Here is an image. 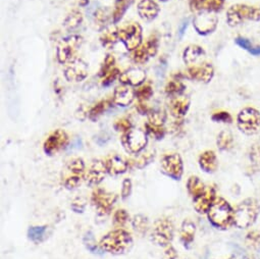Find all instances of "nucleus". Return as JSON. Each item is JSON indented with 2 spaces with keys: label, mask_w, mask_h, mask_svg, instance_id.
<instances>
[{
  "label": "nucleus",
  "mask_w": 260,
  "mask_h": 259,
  "mask_svg": "<svg viewBox=\"0 0 260 259\" xmlns=\"http://www.w3.org/2000/svg\"><path fill=\"white\" fill-rule=\"evenodd\" d=\"M218 25L217 16L210 12L197 13L193 18V27L200 36H208L212 34Z\"/></svg>",
  "instance_id": "14"
},
{
  "label": "nucleus",
  "mask_w": 260,
  "mask_h": 259,
  "mask_svg": "<svg viewBox=\"0 0 260 259\" xmlns=\"http://www.w3.org/2000/svg\"><path fill=\"white\" fill-rule=\"evenodd\" d=\"M174 235L175 226L173 221L169 218H158L151 230L150 240L157 246L167 247L173 242Z\"/></svg>",
  "instance_id": "10"
},
{
  "label": "nucleus",
  "mask_w": 260,
  "mask_h": 259,
  "mask_svg": "<svg viewBox=\"0 0 260 259\" xmlns=\"http://www.w3.org/2000/svg\"><path fill=\"white\" fill-rule=\"evenodd\" d=\"M235 43L242 49L246 50L253 56H260V45L253 44L248 38L238 36L235 38Z\"/></svg>",
  "instance_id": "34"
},
{
  "label": "nucleus",
  "mask_w": 260,
  "mask_h": 259,
  "mask_svg": "<svg viewBox=\"0 0 260 259\" xmlns=\"http://www.w3.org/2000/svg\"><path fill=\"white\" fill-rule=\"evenodd\" d=\"M136 98L139 102H147L153 96V89L150 84H143L135 89Z\"/></svg>",
  "instance_id": "40"
},
{
  "label": "nucleus",
  "mask_w": 260,
  "mask_h": 259,
  "mask_svg": "<svg viewBox=\"0 0 260 259\" xmlns=\"http://www.w3.org/2000/svg\"><path fill=\"white\" fill-rule=\"evenodd\" d=\"M118 39L127 51H134L143 43V29L138 23H129L118 29Z\"/></svg>",
  "instance_id": "9"
},
{
  "label": "nucleus",
  "mask_w": 260,
  "mask_h": 259,
  "mask_svg": "<svg viewBox=\"0 0 260 259\" xmlns=\"http://www.w3.org/2000/svg\"><path fill=\"white\" fill-rule=\"evenodd\" d=\"M235 141L234 136L230 131L223 130L221 131L216 138V146L220 151H231L234 148Z\"/></svg>",
  "instance_id": "32"
},
{
  "label": "nucleus",
  "mask_w": 260,
  "mask_h": 259,
  "mask_svg": "<svg viewBox=\"0 0 260 259\" xmlns=\"http://www.w3.org/2000/svg\"><path fill=\"white\" fill-rule=\"evenodd\" d=\"M160 12V8L155 0H140L137 6L139 17L147 23L154 21Z\"/></svg>",
  "instance_id": "23"
},
{
  "label": "nucleus",
  "mask_w": 260,
  "mask_h": 259,
  "mask_svg": "<svg viewBox=\"0 0 260 259\" xmlns=\"http://www.w3.org/2000/svg\"><path fill=\"white\" fill-rule=\"evenodd\" d=\"M211 119L214 122H221V123H232L233 122V116L228 111L214 112L211 115Z\"/></svg>",
  "instance_id": "49"
},
{
  "label": "nucleus",
  "mask_w": 260,
  "mask_h": 259,
  "mask_svg": "<svg viewBox=\"0 0 260 259\" xmlns=\"http://www.w3.org/2000/svg\"><path fill=\"white\" fill-rule=\"evenodd\" d=\"M136 109L142 115H148L152 111V109L146 104V102H139L136 106Z\"/></svg>",
  "instance_id": "57"
},
{
  "label": "nucleus",
  "mask_w": 260,
  "mask_h": 259,
  "mask_svg": "<svg viewBox=\"0 0 260 259\" xmlns=\"http://www.w3.org/2000/svg\"><path fill=\"white\" fill-rule=\"evenodd\" d=\"M133 237L127 231L116 229L105 234L99 241V246L103 252L112 255H122L133 247Z\"/></svg>",
  "instance_id": "1"
},
{
  "label": "nucleus",
  "mask_w": 260,
  "mask_h": 259,
  "mask_svg": "<svg viewBox=\"0 0 260 259\" xmlns=\"http://www.w3.org/2000/svg\"><path fill=\"white\" fill-rule=\"evenodd\" d=\"M191 105V99L185 95H179L171 99L169 108L170 113L175 119H183L188 113Z\"/></svg>",
  "instance_id": "22"
},
{
  "label": "nucleus",
  "mask_w": 260,
  "mask_h": 259,
  "mask_svg": "<svg viewBox=\"0 0 260 259\" xmlns=\"http://www.w3.org/2000/svg\"><path fill=\"white\" fill-rule=\"evenodd\" d=\"M216 196V189L213 186H208L205 192L199 196L197 199L193 200V206L197 213L199 214H207L208 210L214 203Z\"/></svg>",
  "instance_id": "20"
},
{
  "label": "nucleus",
  "mask_w": 260,
  "mask_h": 259,
  "mask_svg": "<svg viewBox=\"0 0 260 259\" xmlns=\"http://www.w3.org/2000/svg\"><path fill=\"white\" fill-rule=\"evenodd\" d=\"M209 223L219 231H226L234 225V208L222 197H217L207 212Z\"/></svg>",
  "instance_id": "2"
},
{
  "label": "nucleus",
  "mask_w": 260,
  "mask_h": 259,
  "mask_svg": "<svg viewBox=\"0 0 260 259\" xmlns=\"http://www.w3.org/2000/svg\"><path fill=\"white\" fill-rule=\"evenodd\" d=\"M82 22H83L82 13L79 11H73L67 16L66 20L63 21V27L68 31H73L77 29L82 24Z\"/></svg>",
  "instance_id": "37"
},
{
  "label": "nucleus",
  "mask_w": 260,
  "mask_h": 259,
  "mask_svg": "<svg viewBox=\"0 0 260 259\" xmlns=\"http://www.w3.org/2000/svg\"><path fill=\"white\" fill-rule=\"evenodd\" d=\"M83 37L77 34L69 35L62 38L56 47V59L61 64H68L74 60L78 51L83 45Z\"/></svg>",
  "instance_id": "7"
},
{
  "label": "nucleus",
  "mask_w": 260,
  "mask_h": 259,
  "mask_svg": "<svg viewBox=\"0 0 260 259\" xmlns=\"http://www.w3.org/2000/svg\"><path fill=\"white\" fill-rule=\"evenodd\" d=\"M167 113L162 110H152L147 115L145 122V132L148 136L159 141L162 140L167 134Z\"/></svg>",
  "instance_id": "11"
},
{
  "label": "nucleus",
  "mask_w": 260,
  "mask_h": 259,
  "mask_svg": "<svg viewBox=\"0 0 260 259\" xmlns=\"http://www.w3.org/2000/svg\"><path fill=\"white\" fill-rule=\"evenodd\" d=\"M117 201V195L108 192L101 188H96L91 195V203L96 209L97 213L101 216H105L110 213L114 204Z\"/></svg>",
  "instance_id": "12"
},
{
  "label": "nucleus",
  "mask_w": 260,
  "mask_h": 259,
  "mask_svg": "<svg viewBox=\"0 0 260 259\" xmlns=\"http://www.w3.org/2000/svg\"><path fill=\"white\" fill-rule=\"evenodd\" d=\"M86 205H87V201L84 197H76L73 199L72 203H71V208L74 212L76 213H83L86 209Z\"/></svg>",
  "instance_id": "50"
},
{
  "label": "nucleus",
  "mask_w": 260,
  "mask_h": 259,
  "mask_svg": "<svg viewBox=\"0 0 260 259\" xmlns=\"http://www.w3.org/2000/svg\"><path fill=\"white\" fill-rule=\"evenodd\" d=\"M132 225H133V229L136 231V233L144 236L149 231L148 217L143 214H136L132 218Z\"/></svg>",
  "instance_id": "36"
},
{
  "label": "nucleus",
  "mask_w": 260,
  "mask_h": 259,
  "mask_svg": "<svg viewBox=\"0 0 260 259\" xmlns=\"http://www.w3.org/2000/svg\"><path fill=\"white\" fill-rule=\"evenodd\" d=\"M88 4H89V0H80V3H79L80 7H86V6H88Z\"/></svg>",
  "instance_id": "59"
},
{
  "label": "nucleus",
  "mask_w": 260,
  "mask_h": 259,
  "mask_svg": "<svg viewBox=\"0 0 260 259\" xmlns=\"http://www.w3.org/2000/svg\"><path fill=\"white\" fill-rule=\"evenodd\" d=\"M119 83L131 87H139L146 81V72L140 68H129L120 74Z\"/></svg>",
  "instance_id": "19"
},
{
  "label": "nucleus",
  "mask_w": 260,
  "mask_h": 259,
  "mask_svg": "<svg viewBox=\"0 0 260 259\" xmlns=\"http://www.w3.org/2000/svg\"><path fill=\"white\" fill-rule=\"evenodd\" d=\"M120 142L126 153L139 155L148 144V135L143 130L133 127L131 131L122 134Z\"/></svg>",
  "instance_id": "8"
},
{
  "label": "nucleus",
  "mask_w": 260,
  "mask_h": 259,
  "mask_svg": "<svg viewBox=\"0 0 260 259\" xmlns=\"http://www.w3.org/2000/svg\"><path fill=\"white\" fill-rule=\"evenodd\" d=\"M115 57L112 54H107L103 60V63L101 64V69L99 72V76L102 79L105 75L110 73L112 70L115 69Z\"/></svg>",
  "instance_id": "44"
},
{
  "label": "nucleus",
  "mask_w": 260,
  "mask_h": 259,
  "mask_svg": "<svg viewBox=\"0 0 260 259\" xmlns=\"http://www.w3.org/2000/svg\"><path fill=\"white\" fill-rule=\"evenodd\" d=\"M132 58H133V60H134L135 63L144 64V63H146V62L150 59V56H149V54L147 53V51L145 50L144 46L141 45V46L138 47L136 50L132 51Z\"/></svg>",
  "instance_id": "46"
},
{
  "label": "nucleus",
  "mask_w": 260,
  "mask_h": 259,
  "mask_svg": "<svg viewBox=\"0 0 260 259\" xmlns=\"http://www.w3.org/2000/svg\"><path fill=\"white\" fill-rule=\"evenodd\" d=\"M134 4V0H115L114 2V9L111 14V19L113 24H117L123 18L126 11L132 7Z\"/></svg>",
  "instance_id": "30"
},
{
  "label": "nucleus",
  "mask_w": 260,
  "mask_h": 259,
  "mask_svg": "<svg viewBox=\"0 0 260 259\" xmlns=\"http://www.w3.org/2000/svg\"><path fill=\"white\" fill-rule=\"evenodd\" d=\"M132 192H133V183H132L131 179L126 178L122 181V184H121V191H120L121 199H123V200L127 199L129 196L132 195Z\"/></svg>",
  "instance_id": "52"
},
{
  "label": "nucleus",
  "mask_w": 260,
  "mask_h": 259,
  "mask_svg": "<svg viewBox=\"0 0 260 259\" xmlns=\"http://www.w3.org/2000/svg\"><path fill=\"white\" fill-rule=\"evenodd\" d=\"M206 54L205 50L203 47L196 45V44H191L187 46L184 51H183V61L188 66H193L196 64V62L204 57Z\"/></svg>",
  "instance_id": "27"
},
{
  "label": "nucleus",
  "mask_w": 260,
  "mask_h": 259,
  "mask_svg": "<svg viewBox=\"0 0 260 259\" xmlns=\"http://www.w3.org/2000/svg\"><path fill=\"white\" fill-rule=\"evenodd\" d=\"M208 0H190L189 2V6L190 9L193 13H200V12H204L205 6L207 4Z\"/></svg>",
  "instance_id": "54"
},
{
  "label": "nucleus",
  "mask_w": 260,
  "mask_h": 259,
  "mask_svg": "<svg viewBox=\"0 0 260 259\" xmlns=\"http://www.w3.org/2000/svg\"><path fill=\"white\" fill-rule=\"evenodd\" d=\"M159 2H161V3H169V2H171V0H159Z\"/></svg>",
  "instance_id": "60"
},
{
  "label": "nucleus",
  "mask_w": 260,
  "mask_h": 259,
  "mask_svg": "<svg viewBox=\"0 0 260 259\" xmlns=\"http://www.w3.org/2000/svg\"><path fill=\"white\" fill-rule=\"evenodd\" d=\"M245 21L260 22V7L237 4L229 8L226 12V24L231 28L238 27Z\"/></svg>",
  "instance_id": "4"
},
{
  "label": "nucleus",
  "mask_w": 260,
  "mask_h": 259,
  "mask_svg": "<svg viewBox=\"0 0 260 259\" xmlns=\"http://www.w3.org/2000/svg\"><path fill=\"white\" fill-rule=\"evenodd\" d=\"M135 98H136V93L133 87L126 86V85H120L114 89L112 101H113V104L117 106L126 107L133 103Z\"/></svg>",
  "instance_id": "21"
},
{
  "label": "nucleus",
  "mask_w": 260,
  "mask_h": 259,
  "mask_svg": "<svg viewBox=\"0 0 260 259\" xmlns=\"http://www.w3.org/2000/svg\"><path fill=\"white\" fill-rule=\"evenodd\" d=\"M105 166L107 169V174L111 177L120 176L128 170V163L118 155L109 156L105 160Z\"/></svg>",
  "instance_id": "25"
},
{
  "label": "nucleus",
  "mask_w": 260,
  "mask_h": 259,
  "mask_svg": "<svg viewBox=\"0 0 260 259\" xmlns=\"http://www.w3.org/2000/svg\"><path fill=\"white\" fill-rule=\"evenodd\" d=\"M113 126H114L115 131L124 134L128 131H131V130L133 128V122L127 117H122V118L117 119Z\"/></svg>",
  "instance_id": "47"
},
{
  "label": "nucleus",
  "mask_w": 260,
  "mask_h": 259,
  "mask_svg": "<svg viewBox=\"0 0 260 259\" xmlns=\"http://www.w3.org/2000/svg\"><path fill=\"white\" fill-rule=\"evenodd\" d=\"M47 225H33L28 230V238L35 244L43 242L47 234Z\"/></svg>",
  "instance_id": "35"
},
{
  "label": "nucleus",
  "mask_w": 260,
  "mask_h": 259,
  "mask_svg": "<svg viewBox=\"0 0 260 259\" xmlns=\"http://www.w3.org/2000/svg\"><path fill=\"white\" fill-rule=\"evenodd\" d=\"M245 244L250 250L257 251L260 249V232L257 230H251L245 237Z\"/></svg>",
  "instance_id": "39"
},
{
  "label": "nucleus",
  "mask_w": 260,
  "mask_h": 259,
  "mask_svg": "<svg viewBox=\"0 0 260 259\" xmlns=\"http://www.w3.org/2000/svg\"><path fill=\"white\" fill-rule=\"evenodd\" d=\"M129 219V215L125 209H117L113 214V223L116 226H123Z\"/></svg>",
  "instance_id": "48"
},
{
  "label": "nucleus",
  "mask_w": 260,
  "mask_h": 259,
  "mask_svg": "<svg viewBox=\"0 0 260 259\" xmlns=\"http://www.w3.org/2000/svg\"><path fill=\"white\" fill-rule=\"evenodd\" d=\"M165 251L162 254V259H177L178 258V251L173 245H169L165 247Z\"/></svg>",
  "instance_id": "55"
},
{
  "label": "nucleus",
  "mask_w": 260,
  "mask_h": 259,
  "mask_svg": "<svg viewBox=\"0 0 260 259\" xmlns=\"http://www.w3.org/2000/svg\"><path fill=\"white\" fill-rule=\"evenodd\" d=\"M186 188L192 200H195L205 192L207 186H205V184L200 180V178L196 176H191L187 181Z\"/></svg>",
  "instance_id": "29"
},
{
  "label": "nucleus",
  "mask_w": 260,
  "mask_h": 259,
  "mask_svg": "<svg viewBox=\"0 0 260 259\" xmlns=\"http://www.w3.org/2000/svg\"><path fill=\"white\" fill-rule=\"evenodd\" d=\"M185 77L199 83L208 84L214 77V68L210 62H202L188 67L185 72Z\"/></svg>",
  "instance_id": "17"
},
{
  "label": "nucleus",
  "mask_w": 260,
  "mask_h": 259,
  "mask_svg": "<svg viewBox=\"0 0 260 259\" xmlns=\"http://www.w3.org/2000/svg\"><path fill=\"white\" fill-rule=\"evenodd\" d=\"M249 160L253 171H260V144H254L249 150Z\"/></svg>",
  "instance_id": "41"
},
{
  "label": "nucleus",
  "mask_w": 260,
  "mask_h": 259,
  "mask_svg": "<svg viewBox=\"0 0 260 259\" xmlns=\"http://www.w3.org/2000/svg\"><path fill=\"white\" fill-rule=\"evenodd\" d=\"M196 224L191 219H185L180 229V240L185 248H190L195 240Z\"/></svg>",
  "instance_id": "26"
},
{
  "label": "nucleus",
  "mask_w": 260,
  "mask_h": 259,
  "mask_svg": "<svg viewBox=\"0 0 260 259\" xmlns=\"http://www.w3.org/2000/svg\"><path fill=\"white\" fill-rule=\"evenodd\" d=\"M120 76V72L117 68H115L114 70H112L110 73H108L107 75H105L102 80H101V85L103 87H108L110 86L111 84H113V82L118 79Z\"/></svg>",
  "instance_id": "53"
},
{
  "label": "nucleus",
  "mask_w": 260,
  "mask_h": 259,
  "mask_svg": "<svg viewBox=\"0 0 260 259\" xmlns=\"http://www.w3.org/2000/svg\"><path fill=\"white\" fill-rule=\"evenodd\" d=\"M220 259H255L252 255L244 252V251H236L232 255H230L226 258H220Z\"/></svg>",
  "instance_id": "56"
},
{
  "label": "nucleus",
  "mask_w": 260,
  "mask_h": 259,
  "mask_svg": "<svg viewBox=\"0 0 260 259\" xmlns=\"http://www.w3.org/2000/svg\"><path fill=\"white\" fill-rule=\"evenodd\" d=\"M260 214V203L256 198L248 197L234 208V226L240 230L251 228Z\"/></svg>",
  "instance_id": "3"
},
{
  "label": "nucleus",
  "mask_w": 260,
  "mask_h": 259,
  "mask_svg": "<svg viewBox=\"0 0 260 259\" xmlns=\"http://www.w3.org/2000/svg\"><path fill=\"white\" fill-rule=\"evenodd\" d=\"M188 24H189V20L187 19V20H184L183 23L180 25V27H179V36H180V38H183V36H184V34H185V32L188 28Z\"/></svg>",
  "instance_id": "58"
},
{
  "label": "nucleus",
  "mask_w": 260,
  "mask_h": 259,
  "mask_svg": "<svg viewBox=\"0 0 260 259\" xmlns=\"http://www.w3.org/2000/svg\"><path fill=\"white\" fill-rule=\"evenodd\" d=\"M155 158V150H149L146 152H142L139 155H137L136 159H134V166L139 169L142 170L144 168H146L147 166H149Z\"/></svg>",
  "instance_id": "38"
},
{
  "label": "nucleus",
  "mask_w": 260,
  "mask_h": 259,
  "mask_svg": "<svg viewBox=\"0 0 260 259\" xmlns=\"http://www.w3.org/2000/svg\"><path fill=\"white\" fill-rule=\"evenodd\" d=\"M237 126L246 136H254L260 132V111L248 106L241 109L237 115Z\"/></svg>",
  "instance_id": "6"
},
{
  "label": "nucleus",
  "mask_w": 260,
  "mask_h": 259,
  "mask_svg": "<svg viewBox=\"0 0 260 259\" xmlns=\"http://www.w3.org/2000/svg\"><path fill=\"white\" fill-rule=\"evenodd\" d=\"M70 142V138L68 133L64 130L57 128L53 131L44 141L43 150L46 155L52 156L59 152L60 150L64 149Z\"/></svg>",
  "instance_id": "15"
},
{
  "label": "nucleus",
  "mask_w": 260,
  "mask_h": 259,
  "mask_svg": "<svg viewBox=\"0 0 260 259\" xmlns=\"http://www.w3.org/2000/svg\"><path fill=\"white\" fill-rule=\"evenodd\" d=\"M88 63L79 57H76L74 60L69 62L63 72L66 80L72 83H80L84 81L88 77Z\"/></svg>",
  "instance_id": "16"
},
{
  "label": "nucleus",
  "mask_w": 260,
  "mask_h": 259,
  "mask_svg": "<svg viewBox=\"0 0 260 259\" xmlns=\"http://www.w3.org/2000/svg\"><path fill=\"white\" fill-rule=\"evenodd\" d=\"M113 103L112 99L111 100H100L96 104H94L88 111V118L92 121H96L105 111L108 110V108L111 106Z\"/></svg>",
  "instance_id": "31"
},
{
  "label": "nucleus",
  "mask_w": 260,
  "mask_h": 259,
  "mask_svg": "<svg viewBox=\"0 0 260 259\" xmlns=\"http://www.w3.org/2000/svg\"><path fill=\"white\" fill-rule=\"evenodd\" d=\"M107 174L105 161L96 159L94 160L85 176V181L89 186H98L103 182Z\"/></svg>",
  "instance_id": "18"
},
{
  "label": "nucleus",
  "mask_w": 260,
  "mask_h": 259,
  "mask_svg": "<svg viewBox=\"0 0 260 259\" xmlns=\"http://www.w3.org/2000/svg\"><path fill=\"white\" fill-rule=\"evenodd\" d=\"M224 6V0H208L204 12H210V13H218L222 10Z\"/></svg>",
  "instance_id": "51"
},
{
  "label": "nucleus",
  "mask_w": 260,
  "mask_h": 259,
  "mask_svg": "<svg viewBox=\"0 0 260 259\" xmlns=\"http://www.w3.org/2000/svg\"><path fill=\"white\" fill-rule=\"evenodd\" d=\"M85 161L80 157L74 158L61 172V184L68 190L77 189L85 180Z\"/></svg>",
  "instance_id": "5"
},
{
  "label": "nucleus",
  "mask_w": 260,
  "mask_h": 259,
  "mask_svg": "<svg viewBox=\"0 0 260 259\" xmlns=\"http://www.w3.org/2000/svg\"><path fill=\"white\" fill-rule=\"evenodd\" d=\"M161 172L174 181H180L184 175V163L179 153L165 154L160 159Z\"/></svg>",
  "instance_id": "13"
},
{
  "label": "nucleus",
  "mask_w": 260,
  "mask_h": 259,
  "mask_svg": "<svg viewBox=\"0 0 260 259\" xmlns=\"http://www.w3.org/2000/svg\"><path fill=\"white\" fill-rule=\"evenodd\" d=\"M118 41V28H116L115 24L107 26L105 29H103L102 34L100 36V42L104 48L110 49Z\"/></svg>",
  "instance_id": "28"
},
{
  "label": "nucleus",
  "mask_w": 260,
  "mask_h": 259,
  "mask_svg": "<svg viewBox=\"0 0 260 259\" xmlns=\"http://www.w3.org/2000/svg\"><path fill=\"white\" fill-rule=\"evenodd\" d=\"M94 23L98 29H105L108 23V14L103 9H98L94 13Z\"/></svg>",
  "instance_id": "45"
},
{
  "label": "nucleus",
  "mask_w": 260,
  "mask_h": 259,
  "mask_svg": "<svg viewBox=\"0 0 260 259\" xmlns=\"http://www.w3.org/2000/svg\"><path fill=\"white\" fill-rule=\"evenodd\" d=\"M185 90H186V85L179 78H175L172 81L168 82V84L165 87L166 94L171 98L179 95H183Z\"/></svg>",
  "instance_id": "33"
},
{
  "label": "nucleus",
  "mask_w": 260,
  "mask_h": 259,
  "mask_svg": "<svg viewBox=\"0 0 260 259\" xmlns=\"http://www.w3.org/2000/svg\"><path fill=\"white\" fill-rule=\"evenodd\" d=\"M84 245L87 248V250H89L93 254L102 255V253H103V250L100 248V246L96 244L95 238H94V235H93L92 232H88L85 235V237H84Z\"/></svg>",
  "instance_id": "43"
},
{
  "label": "nucleus",
  "mask_w": 260,
  "mask_h": 259,
  "mask_svg": "<svg viewBox=\"0 0 260 259\" xmlns=\"http://www.w3.org/2000/svg\"><path fill=\"white\" fill-rule=\"evenodd\" d=\"M198 165L204 173L214 174L218 169V158L213 150H205L199 155Z\"/></svg>",
  "instance_id": "24"
},
{
  "label": "nucleus",
  "mask_w": 260,
  "mask_h": 259,
  "mask_svg": "<svg viewBox=\"0 0 260 259\" xmlns=\"http://www.w3.org/2000/svg\"><path fill=\"white\" fill-rule=\"evenodd\" d=\"M145 48V50L147 51V53L149 54L150 58L156 56L157 52H158V47H159V39L157 37V35L152 34L145 43L142 44Z\"/></svg>",
  "instance_id": "42"
}]
</instances>
